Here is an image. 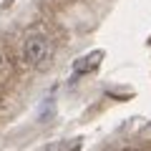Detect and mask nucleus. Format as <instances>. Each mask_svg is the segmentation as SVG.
I'll list each match as a JSON object with an SVG mask.
<instances>
[{
  "label": "nucleus",
  "mask_w": 151,
  "mask_h": 151,
  "mask_svg": "<svg viewBox=\"0 0 151 151\" xmlns=\"http://www.w3.org/2000/svg\"><path fill=\"white\" fill-rule=\"evenodd\" d=\"M23 55H25V60L30 65H43L48 63L50 58V43L45 40V35H30L25 40V48H23Z\"/></svg>",
  "instance_id": "f257e3e1"
},
{
  "label": "nucleus",
  "mask_w": 151,
  "mask_h": 151,
  "mask_svg": "<svg viewBox=\"0 0 151 151\" xmlns=\"http://www.w3.org/2000/svg\"><path fill=\"white\" fill-rule=\"evenodd\" d=\"M103 60V53L101 50H93L91 55H86V58H81V60H76V65H73V70L76 73H93V70L98 68V63Z\"/></svg>",
  "instance_id": "f03ea898"
},
{
  "label": "nucleus",
  "mask_w": 151,
  "mask_h": 151,
  "mask_svg": "<svg viewBox=\"0 0 151 151\" xmlns=\"http://www.w3.org/2000/svg\"><path fill=\"white\" fill-rule=\"evenodd\" d=\"M40 151H60V146L58 144H48L45 149H40Z\"/></svg>",
  "instance_id": "7ed1b4c3"
}]
</instances>
